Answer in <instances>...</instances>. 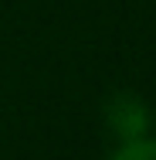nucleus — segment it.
I'll use <instances>...</instances> for the list:
<instances>
[{
	"label": "nucleus",
	"mask_w": 156,
	"mask_h": 160,
	"mask_svg": "<svg viewBox=\"0 0 156 160\" xmlns=\"http://www.w3.org/2000/svg\"><path fill=\"white\" fill-rule=\"evenodd\" d=\"M112 160H156V140H129L112 153Z\"/></svg>",
	"instance_id": "obj_2"
},
{
	"label": "nucleus",
	"mask_w": 156,
	"mask_h": 160,
	"mask_svg": "<svg viewBox=\"0 0 156 160\" xmlns=\"http://www.w3.org/2000/svg\"><path fill=\"white\" fill-rule=\"evenodd\" d=\"M105 123H109V129L122 143L143 140L146 129H149V109H146L143 99L132 96V92H116L109 99V106H105Z\"/></svg>",
	"instance_id": "obj_1"
}]
</instances>
